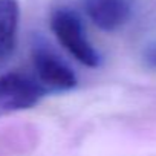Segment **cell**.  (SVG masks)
Returning <instances> with one entry per match:
<instances>
[{"mask_svg": "<svg viewBox=\"0 0 156 156\" xmlns=\"http://www.w3.org/2000/svg\"><path fill=\"white\" fill-rule=\"evenodd\" d=\"M51 29L58 43L81 64L98 67L101 63L100 54L86 37L81 20L73 11L58 8L51 14Z\"/></svg>", "mask_w": 156, "mask_h": 156, "instance_id": "obj_1", "label": "cell"}, {"mask_svg": "<svg viewBox=\"0 0 156 156\" xmlns=\"http://www.w3.org/2000/svg\"><path fill=\"white\" fill-rule=\"evenodd\" d=\"M48 94L35 75L25 72L0 73V118L32 109Z\"/></svg>", "mask_w": 156, "mask_h": 156, "instance_id": "obj_2", "label": "cell"}, {"mask_svg": "<svg viewBox=\"0 0 156 156\" xmlns=\"http://www.w3.org/2000/svg\"><path fill=\"white\" fill-rule=\"evenodd\" d=\"M20 5L17 0H0V67L12 57L17 46Z\"/></svg>", "mask_w": 156, "mask_h": 156, "instance_id": "obj_5", "label": "cell"}, {"mask_svg": "<svg viewBox=\"0 0 156 156\" xmlns=\"http://www.w3.org/2000/svg\"><path fill=\"white\" fill-rule=\"evenodd\" d=\"M31 57L35 78L48 92H64L76 86L73 70L48 44L35 43Z\"/></svg>", "mask_w": 156, "mask_h": 156, "instance_id": "obj_3", "label": "cell"}, {"mask_svg": "<svg viewBox=\"0 0 156 156\" xmlns=\"http://www.w3.org/2000/svg\"><path fill=\"white\" fill-rule=\"evenodd\" d=\"M83 8L90 22L107 32L119 29L130 17L127 0H83Z\"/></svg>", "mask_w": 156, "mask_h": 156, "instance_id": "obj_4", "label": "cell"}, {"mask_svg": "<svg viewBox=\"0 0 156 156\" xmlns=\"http://www.w3.org/2000/svg\"><path fill=\"white\" fill-rule=\"evenodd\" d=\"M145 58L153 67H156V48H150L145 52Z\"/></svg>", "mask_w": 156, "mask_h": 156, "instance_id": "obj_6", "label": "cell"}]
</instances>
